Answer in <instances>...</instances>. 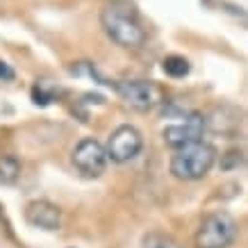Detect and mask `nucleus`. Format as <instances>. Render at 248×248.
Returning a JSON list of instances; mask_svg holds the SVG:
<instances>
[{"label": "nucleus", "instance_id": "f257e3e1", "mask_svg": "<svg viewBox=\"0 0 248 248\" xmlns=\"http://www.w3.org/2000/svg\"><path fill=\"white\" fill-rule=\"evenodd\" d=\"M100 25L114 44H119L121 48L128 50H137L146 44V30H143L141 21L137 18L132 7L128 5H107L100 12Z\"/></svg>", "mask_w": 248, "mask_h": 248}, {"label": "nucleus", "instance_id": "39448f33", "mask_svg": "<svg viewBox=\"0 0 248 248\" xmlns=\"http://www.w3.org/2000/svg\"><path fill=\"white\" fill-rule=\"evenodd\" d=\"M207 130V119L201 116L198 112L189 114L187 119L175 121L171 125H166L162 130V139H164L166 146H171L175 151H180L185 146H191V143L201 141V137L205 135Z\"/></svg>", "mask_w": 248, "mask_h": 248}, {"label": "nucleus", "instance_id": "6e6552de", "mask_svg": "<svg viewBox=\"0 0 248 248\" xmlns=\"http://www.w3.org/2000/svg\"><path fill=\"white\" fill-rule=\"evenodd\" d=\"M25 218H28L30 226L41 228V230H60L62 226V212L50 201H32V203H28Z\"/></svg>", "mask_w": 248, "mask_h": 248}, {"label": "nucleus", "instance_id": "dca6fc26", "mask_svg": "<svg viewBox=\"0 0 248 248\" xmlns=\"http://www.w3.org/2000/svg\"><path fill=\"white\" fill-rule=\"evenodd\" d=\"M2 217H5V212H2V205H0V221H2Z\"/></svg>", "mask_w": 248, "mask_h": 248}, {"label": "nucleus", "instance_id": "0eeeda50", "mask_svg": "<svg viewBox=\"0 0 248 248\" xmlns=\"http://www.w3.org/2000/svg\"><path fill=\"white\" fill-rule=\"evenodd\" d=\"M143 148V137L135 125H121L107 139V157L116 164L135 159Z\"/></svg>", "mask_w": 248, "mask_h": 248}, {"label": "nucleus", "instance_id": "f8f14e48", "mask_svg": "<svg viewBox=\"0 0 248 248\" xmlns=\"http://www.w3.org/2000/svg\"><path fill=\"white\" fill-rule=\"evenodd\" d=\"M234 125H237V119H228L226 109H217L207 116V130H214V132H230Z\"/></svg>", "mask_w": 248, "mask_h": 248}, {"label": "nucleus", "instance_id": "20e7f679", "mask_svg": "<svg viewBox=\"0 0 248 248\" xmlns=\"http://www.w3.org/2000/svg\"><path fill=\"white\" fill-rule=\"evenodd\" d=\"M114 91L125 105H130L137 112H148L164 103L162 87L151 80H119L114 82Z\"/></svg>", "mask_w": 248, "mask_h": 248}, {"label": "nucleus", "instance_id": "ddd939ff", "mask_svg": "<svg viewBox=\"0 0 248 248\" xmlns=\"http://www.w3.org/2000/svg\"><path fill=\"white\" fill-rule=\"evenodd\" d=\"M57 87L50 82H46V80H41V82L34 84V89H32V98H34V103H41V105H48V103H53L55 98H57Z\"/></svg>", "mask_w": 248, "mask_h": 248}, {"label": "nucleus", "instance_id": "2eb2a0df", "mask_svg": "<svg viewBox=\"0 0 248 248\" xmlns=\"http://www.w3.org/2000/svg\"><path fill=\"white\" fill-rule=\"evenodd\" d=\"M0 80H14V71L5 62H0Z\"/></svg>", "mask_w": 248, "mask_h": 248}, {"label": "nucleus", "instance_id": "423d86ee", "mask_svg": "<svg viewBox=\"0 0 248 248\" xmlns=\"http://www.w3.org/2000/svg\"><path fill=\"white\" fill-rule=\"evenodd\" d=\"M71 159H73V166H76L82 175H87V178H98V175H103L109 157H107V148L103 143L98 141V139L87 137V139H82V141L73 148Z\"/></svg>", "mask_w": 248, "mask_h": 248}, {"label": "nucleus", "instance_id": "9b49d317", "mask_svg": "<svg viewBox=\"0 0 248 248\" xmlns=\"http://www.w3.org/2000/svg\"><path fill=\"white\" fill-rule=\"evenodd\" d=\"M162 71H164L169 78H185L191 71V66H189V62L185 60V57H180V55H169V57H164V62H162Z\"/></svg>", "mask_w": 248, "mask_h": 248}, {"label": "nucleus", "instance_id": "4468645a", "mask_svg": "<svg viewBox=\"0 0 248 248\" xmlns=\"http://www.w3.org/2000/svg\"><path fill=\"white\" fill-rule=\"evenodd\" d=\"M207 2H214L221 12H226V14H230L232 18H237V21H241V23H246L248 25V12L244 7L234 5V2H228V0H207Z\"/></svg>", "mask_w": 248, "mask_h": 248}, {"label": "nucleus", "instance_id": "f03ea898", "mask_svg": "<svg viewBox=\"0 0 248 248\" xmlns=\"http://www.w3.org/2000/svg\"><path fill=\"white\" fill-rule=\"evenodd\" d=\"M214 162H217V151L212 148L210 143L196 141L191 146H185L180 151H175L169 169H171L173 178L185 182H194L205 178L212 171Z\"/></svg>", "mask_w": 248, "mask_h": 248}, {"label": "nucleus", "instance_id": "7ed1b4c3", "mask_svg": "<svg viewBox=\"0 0 248 248\" xmlns=\"http://www.w3.org/2000/svg\"><path fill=\"white\" fill-rule=\"evenodd\" d=\"M237 221L228 212H212L201 221L194 234L196 248H228L237 239Z\"/></svg>", "mask_w": 248, "mask_h": 248}, {"label": "nucleus", "instance_id": "9d476101", "mask_svg": "<svg viewBox=\"0 0 248 248\" xmlns=\"http://www.w3.org/2000/svg\"><path fill=\"white\" fill-rule=\"evenodd\" d=\"M21 178V162L12 155H0V185H14Z\"/></svg>", "mask_w": 248, "mask_h": 248}, {"label": "nucleus", "instance_id": "1a4fd4ad", "mask_svg": "<svg viewBox=\"0 0 248 248\" xmlns=\"http://www.w3.org/2000/svg\"><path fill=\"white\" fill-rule=\"evenodd\" d=\"M143 248H182V244L173 234L162 232V230H151V232L143 234L141 239Z\"/></svg>", "mask_w": 248, "mask_h": 248}]
</instances>
